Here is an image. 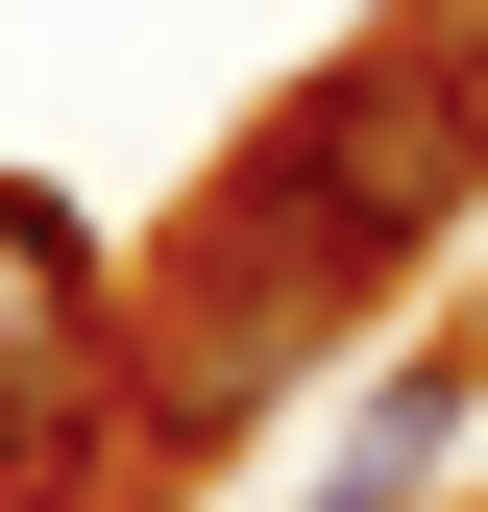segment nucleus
<instances>
[{"instance_id": "1", "label": "nucleus", "mask_w": 488, "mask_h": 512, "mask_svg": "<svg viewBox=\"0 0 488 512\" xmlns=\"http://www.w3.org/2000/svg\"><path fill=\"white\" fill-rule=\"evenodd\" d=\"M269 196H293L318 269L440 244V220L488 196V74H464V49H366V74H318V98H293V147H269Z\"/></svg>"}, {"instance_id": "2", "label": "nucleus", "mask_w": 488, "mask_h": 512, "mask_svg": "<svg viewBox=\"0 0 488 512\" xmlns=\"http://www.w3.org/2000/svg\"><path fill=\"white\" fill-rule=\"evenodd\" d=\"M49 342H98V220H74V196H25V171H0V391H25Z\"/></svg>"}, {"instance_id": "3", "label": "nucleus", "mask_w": 488, "mask_h": 512, "mask_svg": "<svg viewBox=\"0 0 488 512\" xmlns=\"http://www.w3.org/2000/svg\"><path fill=\"white\" fill-rule=\"evenodd\" d=\"M464 391H488V366H464V342H415L391 391H366V439L318 464V512H415V488H440V439H464Z\"/></svg>"}, {"instance_id": "4", "label": "nucleus", "mask_w": 488, "mask_h": 512, "mask_svg": "<svg viewBox=\"0 0 488 512\" xmlns=\"http://www.w3.org/2000/svg\"><path fill=\"white\" fill-rule=\"evenodd\" d=\"M0 512H25V488H0Z\"/></svg>"}]
</instances>
